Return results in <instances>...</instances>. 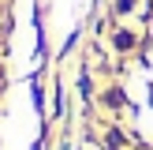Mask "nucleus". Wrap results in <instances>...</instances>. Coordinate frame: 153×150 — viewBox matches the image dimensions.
Segmentation results:
<instances>
[{
  "mask_svg": "<svg viewBox=\"0 0 153 150\" xmlns=\"http://www.w3.org/2000/svg\"><path fill=\"white\" fill-rule=\"evenodd\" d=\"M105 105H123V90H120V86L105 90Z\"/></svg>",
  "mask_w": 153,
  "mask_h": 150,
  "instance_id": "1",
  "label": "nucleus"
},
{
  "mask_svg": "<svg viewBox=\"0 0 153 150\" xmlns=\"http://www.w3.org/2000/svg\"><path fill=\"white\" fill-rule=\"evenodd\" d=\"M105 142H108V150H120V146H123V135H120L116 128H108V135H105Z\"/></svg>",
  "mask_w": 153,
  "mask_h": 150,
  "instance_id": "2",
  "label": "nucleus"
},
{
  "mask_svg": "<svg viewBox=\"0 0 153 150\" xmlns=\"http://www.w3.org/2000/svg\"><path fill=\"white\" fill-rule=\"evenodd\" d=\"M116 45H120V49H131V45H134V38L127 34V30H120V34H116Z\"/></svg>",
  "mask_w": 153,
  "mask_h": 150,
  "instance_id": "3",
  "label": "nucleus"
},
{
  "mask_svg": "<svg viewBox=\"0 0 153 150\" xmlns=\"http://www.w3.org/2000/svg\"><path fill=\"white\" fill-rule=\"evenodd\" d=\"M131 4H134V0H120L116 8H120V11H131Z\"/></svg>",
  "mask_w": 153,
  "mask_h": 150,
  "instance_id": "4",
  "label": "nucleus"
}]
</instances>
